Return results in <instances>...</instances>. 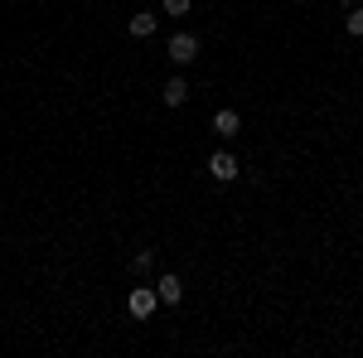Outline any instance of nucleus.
I'll use <instances>...</instances> for the list:
<instances>
[{
	"label": "nucleus",
	"instance_id": "11",
	"mask_svg": "<svg viewBox=\"0 0 363 358\" xmlns=\"http://www.w3.org/2000/svg\"><path fill=\"white\" fill-rule=\"evenodd\" d=\"M339 5H354V0H339Z\"/></svg>",
	"mask_w": 363,
	"mask_h": 358
},
{
	"label": "nucleus",
	"instance_id": "6",
	"mask_svg": "<svg viewBox=\"0 0 363 358\" xmlns=\"http://www.w3.org/2000/svg\"><path fill=\"white\" fill-rule=\"evenodd\" d=\"M213 131H218V136H223V140H233V136H238V131H242V121H238V111H218V116H213Z\"/></svg>",
	"mask_w": 363,
	"mask_h": 358
},
{
	"label": "nucleus",
	"instance_id": "10",
	"mask_svg": "<svg viewBox=\"0 0 363 358\" xmlns=\"http://www.w3.org/2000/svg\"><path fill=\"white\" fill-rule=\"evenodd\" d=\"M349 34L363 39V10H359V5H349Z\"/></svg>",
	"mask_w": 363,
	"mask_h": 358
},
{
	"label": "nucleus",
	"instance_id": "7",
	"mask_svg": "<svg viewBox=\"0 0 363 358\" xmlns=\"http://www.w3.org/2000/svg\"><path fill=\"white\" fill-rule=\"evenodd\" d=\"M155 20H160L155 10H136V15H131V34H136V39H150V34H155Z\"/></svg>",
	"mask_w": 363,
	"mask_h": 358
},
{
	"label": "nucleus",
	"instance_id": "3",
	"mask_svg": "<svg viewBox=\"0 0 363 358\" xmlns=\"http://www.w3.org/2000/svg\"><path fill=\"white\" fill-rule=\"evenodd\" d=\"M155 305H160L155 286H136V291H131V301H126V310H131L136 320H150V315H155Z\"/></svg>",
	"mask_w": 363,
	"mask_h": 358
},
{
	"label": "nucleus",
	"instance_id": "5",
	"mask_svg": "<svg viewBox=\"0 0 363 358\" xmlns=\"http://www.w3.org/2000/svg\"><path fill=\"white\" fill-rule=\"evenodd\" d=\"M155 296H160V305H179L184 301V281H179L174 272H165L160 281H155Z\"/></svg>",
	"mask_w": 363,
	"mask_h": 358
},
{
	"label": "nucleus",
	"instance_id": "8",
	"mask_svg": "<svg viewBox=\"0 0 363 358\" xmlns=\"http://www.w3.org/2000/svg\"><path fill=\"white\" fill-rule=\"evenodd\" d=\"M150 267H155V252H150V247H140L136 257H131V272H140V276H145Z\"/></svg>",
	"mask_w": 363,
	"mask_h": 358
},
{
	"label": "nucleus",
	"instance_id": "9",
	"mask_svg": "<svg viewBox=\"0 0 363 358\" xmlns=\"http://www.w3.org/2000/svg\"><path fill=\"white\" fill-rule=\"evenodd\" d=\"M189 5H194V0H160V10L174 15V20H179V15H189Z\"/></svg>",
	"mask_w": 363,
	"mask_h": 358
},
{
	"label": "nucleus",
	"instance_id": "1",
	"mask_svg": "<svg viewBox=\"0 0 363 358\" xmlns=\"http://www.w3.org/2000/svg\"><path fill=\"white\" fill-rule=\"evenodd\" d=\"M194 58H199V39L189 29H179V34L169 39V63H174V68H189Z\"/></svg>",
	"mask_w": 363,
	"mask_h": 358
},
{
	"label": "nucleus",
	"instance_id": "2",
	"mask_svg": "<svg viewBox=\"0 0 363 358\" xmlns=\"http://www.w3.org/2000/svg\"><path fill=\"white\" fill-rule=\"evenodd\" d=\"M208 174H213L218 184H233L242 169H238V160H233V150H213V155H208Z\"/></svg>",
	"mask_w": 363,
	"mask_h": 358
},
{
	"label": "nucleus",
	"instance_id": "4",
	"mask_svg": "<svg viewBox=\"0 0 363 358\" xmlns=\"http://www.w3.org/2000/svg\"><path fill=\"white\" fill-rule=\"evenodd\" d=\"M160 102H165V107H184V102H189V78H184V73L165 78V87H160Z\"/></svg>",
	"mask_w": 363,
	"mask_h": 358
}]
</instances>
